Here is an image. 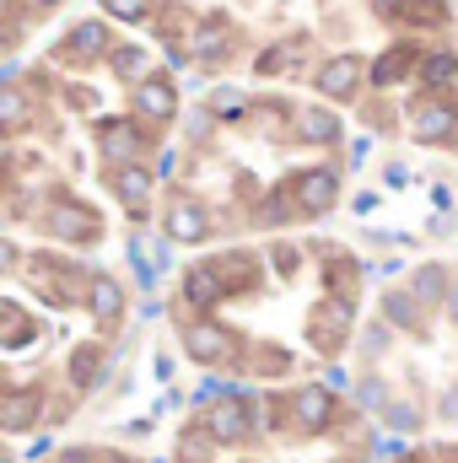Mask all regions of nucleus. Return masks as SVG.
<instances>
[{"label":"nucleus","instance_id":"obj_1","mask_svg":"<svg viewBox=\"0 0 458 463\" xmlns=\"http://www.w3.org/2000/svg\"><path fill=\"white\" fill-rule=\"evenodd\" d=\"M286 189H291V200H297L302 216H324V211L340 200V173H335V167H308V173H297Z\"/></svg>","mask_w":458,"mask_h":463},{"label":"nucleus","instance_id":"obj_2","mask_svg":"<svg viewBox=\"0 0 458 463\" xmlns=\"http://www.w3.org/2000/svg\"><path fill=\"white\" fill-rule=\"evenodd\" d=\"M205 431H211L216 442H243V437L253 431V410H248V399H243V393H222V399L205 410Z\"/></svg>","mask_w":458,"mask_h":463},{"label":"nucleus","instance_id":"obj_3","mask_svg":"<svg viewBox=\"0 0 458 463\" xmlns=\"http://www.w3.org/2000/svg\"><path fill=\"white\" fill-rule=\"evenodd\" d=\"M43 227L54 232L60 242H98V216L87 205H76V200H54L49 216H43Z\"/></svg>","mask_w":458,"mask_h":463},{"label":"nucleus","instance_id":"obj_4","mask_svg":"<svg viewBox=\"0 0 458 463\" xmlns=\"http://www.w3.org/2000/svg\"><path fill=\"white\" fill-rule=\"evenodd\" d=\"M410 129H415V140H453L458 129V109L448 103V98H421L415 103V114H410Z\"/></svg>","mask_w":458,"mask_h":463},{"label":"nucleus","instance_id":"obj_5","mask_svg":"<svg viewBox=\"0 0 458 463\" xmlns=\"http://www.w3.org/2000/svg\"><path fill=\"white\" fill-rule=\"evenodd\" d=\"M308 335H313V345L324 350V355H335V350L345 345V335H350V302H324V307L313 313Z\"/></svg>","mask_w":458,"mask_h":463},{"label":"nucleus","instance_id":"obj_6","mask_svg":"<svg viewBox=\"0 0 458 463\" xmlns=\"http://www.w3.org/2000/svg\"><path fill=\"white\" fill-rule=\"evenodd\" d=\"M291 410H297V426H302V431H324V426L335 420V393L319 388V383H308V388L291 393Z\"/></svg>","mask_w":458,"mask_h":463},{"label":"nucleus","instance_id":"obj_7","mask_svg":"<svg viewBox=\"0 0 458 463\" xmlns=\"http://www.w3.org/2000/svg\"><path fill=\"white\" fill-rule=\"evenodd\" d=\"M129 103H135V114L151 118V124H162V118L178 114V92H173V81H162V76H146Z\"/></svg>","mask_w":458,"mask_h":463},{"label":"nucleus","instance_id":"obj_8","mask_svg":"<svg viewBox=\"0 0 458 463\" xmlns=\"http://www.w3.org/2000/svg\"><path fill=\"white\" fill-rule=\"evenodd\" d=\"M205 237H211L205 205H195V200H173L167 205V242H205Z\"/></svg>","mask_w":458,"mask_h":463},{"label":"nucleus","instance_id":"obj_9","mask_svg":"<svg viewBox=\"0 0 458 463\" xmlns=\"http://www.w3.org/2000/svg\"><path fill=\"white\" fill-rule=\"evenodd\" d=\"M98 54H114L109 49V27L103 22H81V27H71V38H65V49H60V60H71V65H92Z\"/></svg>","mask_w":458,"mask_h":463},{"label":"nucleus","instance_id":"obj_10","mask_svg":"<svg viewBox=\"0 0 458 463\" xmlns=\"http://www.w3.org/2000/svg\"><path fill=\"white\" fill-rule=\"evenodd\" d=\"M87 302H92V318H98L103 329H114L119 318H124V286H119L114 275H92Z\"/></svg>","mask_w":458,"mask_h":463},{"label":"nucleus","instance_id":"obj_11","mask_svg":"<svg viewBox=\"0 0 458 463\" xmlns=\"http://www.w3.org/2000/svg\"><path fill=\"white\" fill-rule=\"evenodd\" d=\"M356 81H361V60H356V54H335V60L319 71V92L335 98V103L356 92Z\"/></svg>","mask_w":458,"mask_h":463},{"label":"nucleus","instance_id":"obj_12","mask_svg":"<svg viewBox=\"0 0 458 463\" xmlns=\"http://www.w3.org/2000/svg\"><path fill=\"white\" fill-rule=\"evenodd\" d=\"M184 345H189V355H195V361H205V366H211V361H222V355H227V329H216V324H205V318H200V324H184Z\"/></svg>","mask_w":458,"mask_h":463},{"label":"nucleus","instance_id":"obj_13","mask_svg":"<svg viewBox=\"0 0 458 463\" xmlns=\"http://www.w3.org/2000/svg\"><path fill=\"white\" fill-rule=\"evenodd\" d=\"M184 297H189V307H216V302L227 297V286H222V275H216L211 264H195V269L184 275Z\"/></svg>","mask_w":458,"mask_h":463},{"label":"nucleus","instance_id":"obj_14","mask_svg":"<svg viewBox=\"0 0 458 463\" xmlns=\"http://www.w3.org/2000/svg\"><path fill=\"white\" fill-rule=\"evenodd\" d=\"M114 194L140 216V211H146V194H151V173H146V167H119L114 173Z\"/></svg>","mask_w":458,"mask_h":463},{"label":"nucleus","instance_id":"obj_15","mask_svg":"<svg viewBox=\"0 0 458 463\" xmlns=\"http://www.w3.org/2000/svg\"><path fill=\"white\" fill-rule=\"evenodd\" d=\"M297 135L313 140V146H329V140H340V118L329 114V109H302L297 114Z\"/></svg>","mask_w":458,"mask_h":463},{"label":"nucleus","instance_id":"obj_16","mask_svg":"<svg viewBox=\"0 0 458 463\" xmlns=\"http://www.w3.org/2000/svg\"><path fill=\"white\" fill-rule=\"evenodd\" d=\"M410 291H415V302H421V307L443 302V297H448V269H443V264H421V269H415V280H410Z\"/></svg>","mask_w":458,"mask_h":463},{"label":"nucleus","instance_id":"obj_17","mask_svg":"<svg viewBox=\"0 0 458 463\" xmlns=\"http://www.w3.org/2000/svg\"><path fill=\"white\" fill-rule=\"evenodd\" d=\"M383 318L415 335V329H421V302H415V291H388V297H383Z\"/></svg>","mask_w":458,"mask_h":463},{"label":"nucleus","instance_id":"obj_18","mask_svg":"<svg viewBox=\"0 0 458 463\" xmlns=\"http://www.w3.org/2000/svg\"><path fill=\"white\" fill-rule=\"evenodd\" d=\"M38 410H43V393H33V388H16V393L5 399V431H27Z\"/></svg>","mask_w":458,"mask_h":463},{"label":"nucleus","instance_id":"obj_19","mask_svg":"<svg viewBox=\"0 0 458 463\" xmlns=\"http://www.w3.org/2000/svg\"><path fill=\"white\" fill-rule=\"evenodd\" d=\"M103 151L114 156L119 167H129V156H140V135L129 124H103Z\"/></svg>","mask_w":458,"mask_h":463},{"label":"nucleus","instance_id":"obj_20","mask_svg":"<svg viewBox=\"0 0 458 463\" xmlns=\"http://www.w3.org/2000/svg\"><path fill=\"white\" fill-rule=\"evenodd\" d=\"M98 372H103V345H81L71 355V383H76V388H92Z\"/></svg>","mask_w":458,"mask_h":463},{"label":"nucleus","instance_id":"obj_21","mask_svg":"<svg viewBox=\"0 0 458 463\" xmlns=\"http://www.w3.org/2000/svg\"><path fill=\"white\" fill-rule=\"evenodd\" d=\"M453 76H458L453 54H443V49H437V54H421V81H426V87H448Z\"/></svg>","mask_w":458,"mask_h":463},{"label":"nucleus","instance_id":"obj_22","mask_svg":"<svg viewBox=\"0 0 458 463\" xmlns=\"http://www.w3.org/2000/svg\"><path fill=\"white\" fill-rule=\"evenodd\" d=\"M222 54H227V33H222L216 22H205V27L195 33V60H205V65L216 60V65H222Z\"/></svg>","mask_w":458,"mask_h":463},{"label":"nucleus","instance_id":"obj_23","mask_svg":"<svg viewBox=\"0 0 458 463\" xmlns=\"http://www.w3.org/2000/svg\"><path fill=\"white\" fill-rule=\"evenodd\" d=\"M410 60H415L410 49H388V54H383L377 65H372V81H377V87H394V81H399V76L410 71Z\"/></svg>","mask_w":458,"mask_h":463},{"label":"nucleus","instance_id":"obj_24","mask_svg":"<svg viewBox=\"0 0 458 463\" xmlns=\"http://www.w3.org/2000/svg\"><path fill=\"white\" fill-rule=\"evenodd\" d=\"M109 60H114V71L124 76V81H135V87H140V71H146V49H135V43H119Z\"/></svg>","mask_w":458,"mask_h":463},{"label":"nucleus","instance_id":"obj_25","mask_svg":"<svg viewBox=\"0 0 458 463\" xmlns=\"http://www.w3.org/2000/svg\"><path fill=\"white\" fill-rule=\"evenodd\" d=\"M297 54H302V43H281V49L259 54V76H281V71H291V65H297Z\"/></svg>","mask_w":458,"mask_h":463},{"label":"nucleus","instance_id":"obj_26","mask_svg":"<svg viewBox=\"0 0 458 463\" xmlns=\"http://www.w3.org/2000/svg\"><path fill=\"white\" fill-rule=\"evenodd\" d=\"M216 448V437L205 431V426H195L189 437H184V448H178V463H205V453Z\"/></svg>","mask_w":458,"mask_h":463},{"label":"nucleus","instance_id":"obj_27","mask_svg":"<svg viewBox=\"0 0 458 463\" xmlns=\"http://www.w3.org/2000/svg\"><path fill=\"white\" fill-rule=\"evenodd\" d=\"M0 313H5V345L16 350V345H22V340H27V335H33V324L22 318V307H16V302H5Z\"/></svg>","mask_w":458,"mask_h":463},{"label":"nucleus","instance_id":"obj_28","mask_svg":"<svg viewBox=\"0 0 458 463\" xmlns=\"http://www.w3.org/2000/svg\"><path fill=\"white\" fill-rule=\"evenodd\" d=\"M0 114H5V129H22V124H27V98H22L16 87H5V98H0Z\"/></svg>","mask_w":458,"mask_h":463},{"label":"nucleus","instance_id":"obj_29","mask_svg":"<svg viewBox=\"0 0 458 463\" xmlns=\"http://www.w3.org/2000/svg\"><path fill=\"white\" fill-rule=\"evenodd\" d=\"M151 0H109V16H124V22H146Z\"/></svg>","mask_w":458,"mask_h":463},{"label":"nucleus","instance_id":"obj_30","mask_svg":"<svg viewBox=\"0 0 458 463\" xmlns=\"http://www.w3.org/2000/svg\"><path fill=\"white\" fill-rule=\"evenodd\" d=\"M410 22L437 27V22H443V0H415V5H410Z\"/></svg>","mask_w":458,"mask_h":463},{"label":"nucleus","instance_id":"obj_31","mask_svg":"<svg viewBox=\"0 0 458 463\" xmlns=\"http://www.w3.org/2000/svg\"><path fill=\"white\" fill-rule=\"evenodd\" d=\"M383 420H388V426H399V431H415V420H421V415H415L410 404H388V410H383Z\"/></svg>","mask_w":458,"mask_h":463},{"label":"nucleus","instance_id":"obj_32","mask_svg":"<svg viewBox=\"0 0 458 463\" xmlns=\"http://www.w3.org/2000/svg\"><path fill=\"white\" fill-rule=\"evenodd\" d=\"M211 109L216 114H243V98L237 92H211Z\"/></svg>","mask_w":458,"mask_h":463},{"label":"nucleus","instance_id":"obj_33","mask_svg":"<svg viewBox=\"0 0 458 463\" xmlns=\"http://www.w3.org/2000/svg\"><path fill=\"white\" fill-rule=\"evenodd\" d=\"M60 463H92V453H81V448H71V453H65Z\"/></svg>","mask_w":458,"mask_h":463},{"label":"nucleus","instance_id":"obj_34","mask_svg":"<svg viewBox=\"0 0 458 463\" xmlns=\"http://www.w3.org/2000/svg\"><path fill=\"white\" fill-rule=\"evenodd\" d=\"M372 5H377V11H405L410 0H372Z\"/></svg>","mask_w":458,"mask_h":463},{"label":"nucleus","instance_id":"obj_35","mask_svg":"<svg viewBox=\"0 0 458 463\" xmlns=\"http://www.w3.org/2000/svg\"><path fill=\"white\" fill-rule=\"evenodd\" d=\"M448 318L458 324V280H453V291H448Z\"/></svg>","mask_w":458,"mask_h":463},{"label":"nucleus","instance_id":"obj_36","mask_svg":"<svg viewBox=\"0 0 458 463\" xmlns=\"http://www.w3.org/2000/svg\"><path fill=\"white\" fill-rule=\"evenodd\" d=\"M33 5H60V0H33Z\"/></svg>","mask_w":458,"mask_h":463}]
</instances>
